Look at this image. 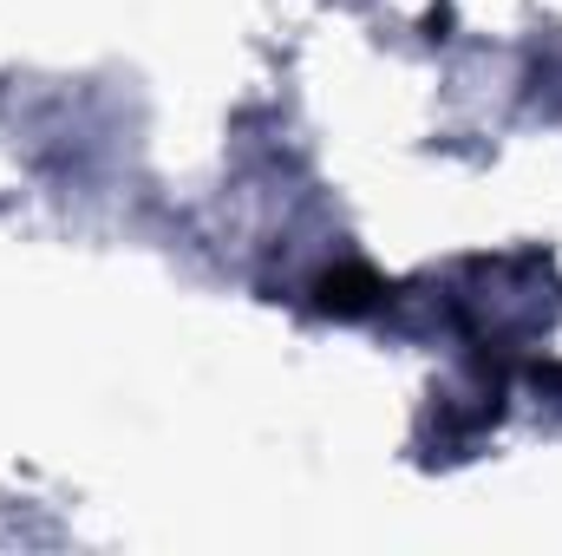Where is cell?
Returning <instances> with one entry per match:
<instances>
[{"instance_id": "6da1fadb", "label": "cell", "mask_w": 562, "mask_h": 556, "mask_svg": "<svg viewBox=\"0 0 562 556\" xmlns=\"http://www.w3.org/2000/svg\"><path fill=\"white\" fill-rule=\"evenodd\" d=\"M373 294H380V281L360 276V269H353V276H340V281H321V308H334V314H360Z\"/></svg>"}]
</instances>
